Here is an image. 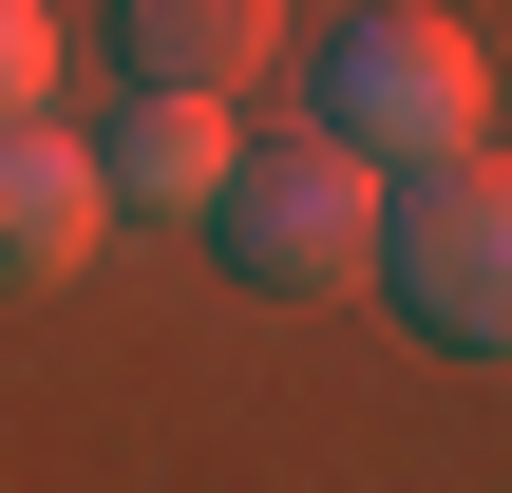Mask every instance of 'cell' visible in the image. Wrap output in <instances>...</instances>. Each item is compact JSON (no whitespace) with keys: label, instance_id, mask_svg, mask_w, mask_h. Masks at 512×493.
Returning <instances> with one entry per match:
<instances>
[{"label":"cell","instance_id":"obj_1","mask_svg":"<svg viewBox=\"0 0 512 493\" xmlns=\"http://www.w3.org/2000/svg\"><path fill=\"white\" fill-rule=\"evenodd\" d=\"M361 285H399V323L437 361H512V152H418L380 190V266Z\"/></svg>","mask_w":512,"mask_h":493},{"label":"cell","instance_id":"obj_2","mask_svg":"<svg viewBox=\"0 0 512 493\" xmlns=\"http://www.w3.org/2000/svg\"><path fill=\"white\" fill-rule=\"evenodd\" d=\"M475 114H494V57L437 19V0H361L342 38H323V133L361 152V171H418V152H475Z\"/></svg>","mask_w":512,"mask_h":493},{"label":"cell","instance_id":"obj_3","mask_svg":"<svg viewBox=\"0 0 512 493\" xmlns=\"http://www.w3.org/2000/svg\"><path fill=\"white\" fill-rule=\"evenodd\" d=\"M209 247H228V285H266V304H323V285H361V266H380V171H361L342 133L228 152V190H209Z\"/></svg>","mask_w":512,"mask_h":493},{"label":"cell","instance_id":"obj_4","mask_svg":"<svg viewBox=\"0 0 512 493\" xmlns=\"http://www.w3.org/2000/svg\"><path fill=\"white\" fill-rule=\"evenodd\" d=\"M95 228H114L95 152H76V133H38V114H0V304L76 285V266H95Z\"/></svg>","mask_w":512,"mask_h":493},{"label":"cell","instance_id":"obj_5","mask_svg":"<svg viewBox=\"0 0 512 493\" xmlns=\"http://www.w3.org/2000/svg\"><path fill=\"white\" fill-rule=\"evenodd\" d=\"M114 57L133 95H247L285 57V0H114Z\"/></svg>","mask_w":512,"mask_h":493},{"label":"cell","instance_id":"obj_6","mask_svg":"<svg viewBox=\"0 0 512 493\" xmlns=\"http://www.w3.org/2000/svg\"><path fill=\"white\" fill-rule=\"evenodd\" d=\"M95 190L114 209H209L228 190V95H133V133L95 152Z\"/></svg>","mask_w":512,"mask_h":493},{"label":"cell","instance_id":"obj_7","mask_svg":"<svg viewBox=\"0 0 512 493\" xmlns=\"http://www.w3.org/2000/svg\"><path fill=\"white\" fill-rule=\"evenodd\" d=\"M38 95H57V19H38V0H0V114H38Z\"/></svg>","mask_w":512,"mask_h":493}]
</instances>
